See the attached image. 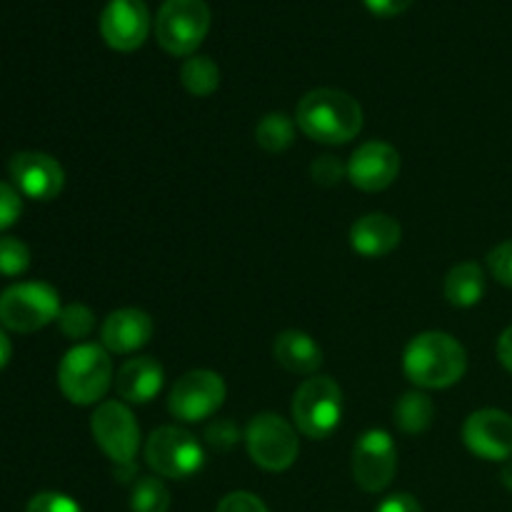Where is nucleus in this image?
<instances>
[{
	"mask_svg": "<svg viewBox=\"0 0 512 512\" xmlns=\"http://www.w3.org/2000/svg\"><path fill=\"white\" fill-rule=\"evenodd\" d=\"M295 123L315 143L343 145L363 130V108L343 90L318 88L300 98Z\"/></svg>",
	"mask_w": 512,
	"mask_h": 512,
	"instance_id": "1",
	"label": "nucleus"
},
{
	"mask_svg": "<svg viewBox=\"0 0 512 512\" xmlns=\"http://www.w3.org/2000/svg\"><path fill=\"white\" fill-rule=\"evenodd\" d=\"M403 370L418 388L443 390L463 380L468 370V353L453 335L428 330L410 340L403 355Z\"/></svg>",
	"mask_w": 512,
	"mask_h": 512,
	"instance_id": "2",
	"label": "nucleus"
},
{
	"mask_svg": "<svg viewBox=\"0 0 512 512\" xmlns=\"http://www.w3.org/2000/svg\"><path fill=\"white\" fill-rule=\"evenodd\" d=\"M113 383V360L103 345L80 343L58 365L60 393L73 405H95Z\"/></svg>",
	"mask_w": 512,
	"mask_h": 512,
	"instance_id": "3",
	"label": "nucleus"
},
{
	"mask_svg": "<svg viewBox=\"0 0 512 512\" xmlns=\"http://www.w3.org/2000/svg\"><path fill=\"white\" fill-rule=\"evenodd\" d=\"M293 423L310 440H325L343 418V390L333 378H308L293 395Z\"/></svg>",
	"mask_w": 512,
	"mask_h": 512,
	"instance_id": "4",
	"label": "nucleus"
},
{
	"mask_svg": "<svg viewBox=\"0 0 512 512\" xmlns=\"http://www.w3.org/2000/svg\"><path fill=\"white\" fill-rule=\"evenodd\" d=\"M60 295L53 285L28 280L0 293V325L13 333H35L58 320Z\"/></svg>",
	"mask_w": 512,
	"mask_h": 512,
	"instance_id": "5",
	"label": "nucleus"
},
{
	"mask_svg": "<svg viewBox=\"0 0 512 512\" xmlns=\"http://www.w3.org/2000/svg\"><path fill=\"white\" fill-rule=\"evenodd\" d=\"M210 30L205 0H165L155 18V38L170 55H193Z\"/></svg>",
	"mask_w": 512,
	"mask_h": 512,
	"instance_id": "6",
	"label": "nucleus"
},
{
	"mask_svg": "<svg viewBox=\"0 0 512 512\" xmlns=\"http://www.w3.org/2000/svg\"><path fill=\"white\" fill-rule=\"evenodd\" d=\"M145 460L160 478L185 480L200 473L205 463L203 445L193 433L175 425H165L150 433L145 443Z\"/></svg>",
	"mask_w": 512,
	"mask_h": 512,
	"instance_id": "7",
	"label": "nucleus"
},
{
	"mask_svg": "<svg viewBox=\"0 0 512 512\" xmlns=\"http://www.w3.org/2000/svg\"><path fill=\"white\" fill-rule=\"evenodd\" d=\"M245 443L255 465L270 473H283L298 460L300 440L293 425L275 413L255 415L245 430Z\"/></svg>",
	"mask_w": 512,
	"mask_h": 512,
	"instance_id": "8",
	"label": "nucleus"
},
{
	"mask_svg": "<svg viewBox=\"0 0 512 512\" xmlns=\"http://www.w3.org/2000/svg\"><path fill=\"white\" fill-rule=\"evenodd\" d=\"M90 430H93L98 448L118 468L133 470V458L140 448V428L128 405L120 403V400L100 403L90 418Z\"/></svg>",
	"mask_w": 512,
	"mask_h": 512,
	"instance_id": "9",
	"label": "nucleus"
},
{
	"mask_svg": "<svg viewBox=\"0 0 512 512\" xmlns=\"http://www.w3.org/2000/svg\"><path fill=\"white\" fill-rule=\"evenodd\" d=\"M225 380L213 370H190L173 385L168 410L180 423H200L213 418L225 403Z\"/></svg>",
	"mask_w": 512,
	"mask_h": 512,
	"instance_id": "10",
	"label": "nucleus"
},
{
	"mask_svg": "<svg viewBox=\"0 0 512 512\" xmlns=\"http://www.w3.org/2000/svg\"><path fill=\"white\" fill-rule=\"evenodd\" d=\"M398 470V448L385 430H368L353 445V478L365 493H383Z\"/></svg>",
	"mask_w": 512,
	"mask_h": 512,
	"instance_id": "11",
	"label": "nucleus"
},
{
	"mask_svg": "<svg viewBox=\"0 0 512 512\" xmlns=\"http://www.w3.org/2000/svg\"><path fill=\"white\" fill-rule=\"evenodd\" d=\"M8 173L13 178L15 190L30 200H53L63 193L65 170L53 155L38 150L15 153L8 163Z\"/></svg>",
	"mask_w": 512,
	"mask_h": 512,
	"instance_id": "12",
	"label": "nucleus"
},
{
	"mask_svg": "<svg viewBox=\"0 0 512 512\" xmlns=\"http://www.w3.org/2000/svg\"><path fill=\"white\" fill-rule=\"evenodd\" d=\"M468 450L490 463H508L512 458V415L498 408L475 410L463 425Z\"/></svg>",
	"mask_w": 512,
	"mask_h": 512,
	"instance_id": "13",
	"label": "nucleus"
},
{
	"mask_svg": "<svg viewBox=\"0 0 512 512\" xmlns=\"http://www.w3.org/2000/svg\"><path fill=\"white\" fill-rule=\"evenodd\" d=\"M150 13L143 0H110L100 15V33L113 50L130 53L145 43Z\"/></svg>",
	"mask_w": 512,
	"mask_h": 512,
	"instance_id": "14",
	"label": "nucleus"
},
{
	"mask_svg": "<svg viewBox=\"0 0 512 512\" xmlns=\"http://www.w3.org/2000/svg\"><path fill=\"white\" fill-rule=\"evenodd\" d=\"M400 173V153L390 143L383 140H370L363 143L348 163V180L358 190L365 193H378L390 188Z\"/></svg>",
	"mask_w": 512,
	"mask_h": 512,
	"instance_id": "15",
	"label": "nucleus"
},
{
	"mask_svg": "<svg viewBox=\"0 0 512 512\" xmlns=\"http://www.w3.org/2000/svg\"><path fill=\"white\" fill-rule=\"evenodd\" d=\"M153 330V318L145 310L123 308L115 310L103 320L100 338H103V348L108 353L128 355L148 345L150 338H153Z\"/></svg>",
	"mask_w": 512,
	"mask_h": 512,
	"instance_id": "16",
	"label": "nucleus"
},
{
	"mask_svg": "<svg viewBox=\"0 0 512 512\" xmlns=\"http://www.w3.org/2000/svg\"><path fill=\"white\" fill-rule=\"evenodd\" d=\"M165 370L150 355H140V358L125 360L123 368L118 370L115 378V390L125 403L145 405L163 390Z\"/></svg>",
	"mask_w": 512,
	"mask_h": 512,
	"instance_id": "17",
	"label": "nucleus"
},
{
	"mask_svg": "<svg viewBox=\"0 0 512 512\" xmlns=\"http://www.w3.org/2000/svg\"><path fill=\"white\" fill-rule=\"evenodd\" d=\"M403 238V228L395 218L385 213L363 215L350 228V245L363 258H383L393 253Z\"/></svg>",
	"mask_w": 512,
	"mask_h": 512,
	"instance_id": "18",
	"label": "nucleus"
},
{
	"mask_svg": "<svg viewBox=\"0 0 512 512\" xmlns=\"http://www.w3.org/2000/svg\"><path fill=\"white\" fill-rule=\"evenodd\" d=\"M273 353L275 360L295 375H313L323 365V350L303 330H283L275 338Z\"/></svg>",
	"mask_w": 512,
	"mask_h": 512,
	"instance_id": "19",
	"label": "nucleus"
},
{
	"mask_svg": "<svg viewBox=\"0 0 512 512\" xmlns=\"http://www.w3.org/2000/svg\"><path fill=\"white\" fill-rule=\"evenodd\" d=\"M485 295V273L478 263H458L445 275V298L455 308H473Z\"/></svg>",
	"mask_w": 512,
	"mask_h": 512,
	"instance_id": "20",
	"label": "nucleus"
},
{
	"mask_svg": "<svg viewBox=\"0 0 512 512\" xmlns=\"http://www.w3.org/2000/svg\"><path fill=\"white\" fill-rule=\"evenodd\" d=\"M435 418V405L420 390L413 393H405L403 398L395 405V425L403 430L405 435H420L433 425Z\"/></svg>",
	"mask_w": 512,
	"mask_h": 512,
	"instance_id": "21",
	"label": "nucleus"
},
{
	"mask_svg": "<svg viewBox=\"0 0 512 512\" xmlns=\"http://www.w3.org/2000/svg\"><path fill=\"white\" fill-rule=\"evenodd\" d=\"M180 80L185 90L195 98H208L220 85V68L208 55H190L180 68Z\"/></svg>",
	"mask_w": 512,
	"mask_h": 512,
	"instance_id": "22",
	"label": "nucleus"
},
{
	"mask_svg": "<svg viewBox=\"0 0 512 512\" xmlns=\"http://www.w3.org/2000/svg\"><path fill=\"white\" fill-rule=\"evenodd\" d=\"M255 140L268 153H283L295 140V123L285 113H268L255 128Z\"/></svg>",
	"mask_w": 512,
	"mask_h": 512,
	"instance_id": "23",
	"label": "nucleus"
},
{
	"mask_svg": "<svg viewBox=\"0 0 512 512\" xmlns=\"http://www.w3.org/2000/svg\"><path fill=\"white\" fill-rule=\"evenodd\" d=\"M130 510L133 512H168L170 490L160 478H140L130 493Z\"/></svg>",
	"mask_w": 512,
	"mask_h": 512,
	"instance_id": "24",
	"label": "nucleus"
},
{
	"mask_svg": "<svg viewBox=\"0 0 512 512\" xmlns=\"http://www.w3.org/2000/svg\"><path fill=\"white\" fill-rule=\"evenodd\" d=\"M58 328L65 338L70 340H85L95 330V315L88 305L70 303L60 310Z\"/></svg>",
	"mask_w": 512,
	"mask_h": 512,
	"instance_id": "25",
	"label": "nucleus"
},
{
	"mask_svg": "<svg viewBox=\"0 0 512 512\" xmlns=\"http://www.w3.org/2000/svg\"><path fill=\"white\" fill-rule=\"evenodd\" d=\"M30 268V250L18 238H0V275H23Z\"/></svg>",
	"mask_w": 512,
	"mask_h": 512,
	"instance_id": "26",
	"label": "nucleus"
},
{
	"mask_svg": "<svg viewBox=\"0 0 512 512\" xmlns=\"http://www.w3.org/2000/svg\"><path fill=\"white\" fill-rule=\"evenodd\" d=\"M310 175H313L315 183L323 185V188H333V185H338L340 180L348 175V165L340 163L335 155H320V158H315L313 165H310Z\"/></svg>",
	"mask_w": 512,
	"mask_h": 512,
	"instance_id": "27",
	"label": "nucleus"
},
{
	"mask_svg": "<svg viewBox=\"0 0 512 512\" xmlns=\"http://www.w3.org/2000/svg\"><path fill=\"white\" fill-rule=\"evenodd\" d=\"M240 440V428L233 420H215L205 428V443L215 450H223L228 453L230 448H235Z\"/></svg>",
	"mask_w": 512,
	"mask_h": 512,
	"instance_id": "28",
	"label": "nucleus"
},
{
	"mask_svg": "<svg viewBox=\"0 0 512 512\" xmlns=\"http://www.w3.org/2000/svg\"><path fill=\"white\" fill-rule=\"evenodd\" d=\"M20 213H23V198L13 185L0 180V233L18 223Z\"/></svg>",
	"mask_w": 512,
	"mask_h": 512,
	"instance_id": "29",
	"label": "nucleus"
},
{
	"mask_svg": "<svg viewBox=\"0 0 512 512\" xmlns=\"http://www.w3.org/2000/svg\"><path fill=\"white\" fill-rule=\"evenodd\" d=\"M488 268L498 283L512 288V240H505V243H500L498 248L490 250Z\"/></svg>",
	"mask_w": 512,
	"mask_h": 512,
	"instance_id": "30",
	"label": "nucleus"
},
{
	"mask_svg": "<svg viewBox=\"0 0 512 512\" xmlns=\"http://www.w3.org/2000/svg\"><path fill=\"white\" fill-rule=\"evenodd\" d=\"M25 512H83V508L63 493H38L30 498Z\"/></svg>",
	"mask_w": 512,
	"mask_h": 512,
	"instance_id": "31",
	"label": "nucleus"
},
{
	"mask_svg": "<svg viewBox=\"0 0 512 512\" xmlns=\"http://www.w3.org/2000/svg\"><path fill=\"white\" fill-rule=\"evenodd\" d=\"M215 512H268L263 500L253 493H245V490H238V493L225 495L218 503V510Z\"/></svg>",
	"mask_w": 512,
	"mask_h": 512,
	"instance_id": "32",
	"label": "nucleus"
},
{
	"mask_svg": "<svg viewBox=\"0 0 512 512\" xmlns=\"http://www.w3.org/2000/svg\"><path fill=\"white\" fill-rule=\"evenodd\" d=\"M375 512H423V508H420V503L413 498V495L398 493L385 498Z\"/></svg>",
	"mask_w": 512,
	"mask_h": 512,
	"instance_id": "33",
	"label": "nucleus"
},
{
	"mask_svg": "<svg viewBox=\"0 0 512 512\" xmlns=\"http://www.w3.org/2000/svg\"><path fill=\"white\" fill-rule=\"evenodd\" d=\"M370 13L380 15V18H393V15L405 13L413 5V0H365Z\"/></svg>",
	"mask_w": 512,
	"mask_h": 512,
	"instance_id": "34",
	"label": "nucleus"
},
{
	"mask_svg": "<svg viewBox=\"0 0 512 512\" xmlns=\"http://www.w3.org/2000/svg\"><path fill=\"white\" fill-rule=\"evenodd\" d=\"M498 358H500V363H503V368L510 370V373H512V325L508 330H505L503 335H500Z\"/></svg>",
	"mask_w": 512,
	"mask_h": 512,
	"instance_id": "35",
	"label": "nucleus"
},
{
	"mask_svg": "<svg viewBox=\"0 0 512 512\" xmlns=\"http://www.w3.org/2000/svg\"><path fill=\"white\" fill-rule=\"evenodd\" d=\"M10 355H13V345H10V338L5 335V330L0 328V370L10 363Z\"/></svg>",
	"mask_w": 512,
	"mask_h": 512,
	"instance_id": "36",
	"label": "nucleus"
},
{
	"mask_svg": "<svg viewBox=\"0 0 512 512\" xmlns=\"http://www.w3.org/2000/svg\"><path fill=\"white\" fill-rule=\"evenodd\" d=\"M500 483H503L505 488H508L510 493H512V460H508V463H505L503 473H500Z\"/></svg>",
	"mask_w": 512,
	"mask_h": 512,
	"instance_id": "37",
	"label": "nucleus"
}]
</instances>
